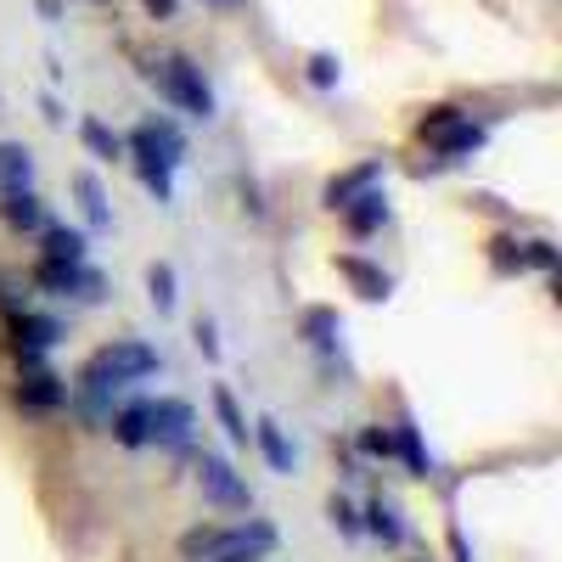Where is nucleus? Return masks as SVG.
I'll return each instance as SVG.
<instances>
[{
  "label": "nucleus",
  "mask_w": 562,
  "mask_h": 562,
  "mask_svg": "<svg viewBox=\"0 0 562 562\" xmlns=\"http://www.w3.org/2000/svg\"><path fill=\"white\" fill-rule=\"evenodd\" d=\"M147 79L164 90V97L180 108V113H192V119H214V90H209V79H203V68L192 63V57H158L153 68H147Z\"/></svg>",
  "instance_id": "1"
},
{
  "label": "nucleus",
  "mask_w": 562,
  "mask_h": 562,
  "mask_svg": "<svg viewBox=\"0 0 562 562\" xmlns=\"http://www.w3.org/2000/svg\"><path fill=\"white\" fill-rule=\"evenodd\" d=\"M422 140L439 153L434 164H461V158H473L484 147V124H473V113H461V108H428L422 113Z\"/></svg>",
  "instance_id": "2"
},
{
  "label": "nucleus",
  "mask_w": 562,
  "mask_h": 562,
  "mask_svg": "<svg viewBox=\"0 0 562 562\" xmlns=\"http://www.w3.org/2000/svg\"><path fill=\"white\" fill-rule=\"evenodd\" d=\"M192 473H198L203 501H214V506H225V512H248V506H254L248 479H243V473H237V467H231L225 456H214V450L192 456Z\"/></svg>",
  "instance_id": "3"
},
{
  "label": "nucleus",
  "mask_w": 562,
  "mask_h": 562,
  "mask_svg": "<svg viewBox=\"0 0 562 562\" xmlns=\"http://www.w3.org/2000/svg\"><path fill=\"white\" fill-rule=\"evenodd\" d=\"M7 338H12L18 366H40L45 355L63 344V321L40 315V310H12V315H7Z\"/></svg>",
  "instance_id": "4"
},
{
  "label": "nucleus",
  "mask_w": 562,
  "mask_h": 562,
  "mask_svg": "<svg viewBox=\"0 0 562 562\" xmlns=\"http://www.w3.org/2000/svg\"><path fill=\"white\" fill-rule=\"evenodd\" d=\"M34 288L57 293V299H74V304H97L108 293L102 270L90 265H57V259H34Z\"/></svg>",
  "instance_id": "5"
},
{
  "label": "nucleus",
  "mask_w": 562,
  "mask_h": 562,
  "mask_svg": "<svg viewBox=\"0 0 562 562\" xmlns=\"http://www.w3.org/2000/svg\"><path fill=\"white\" fill-rule=\"evenodd\" d=\"M192 434H198V411L186 405V400H175V394L147 400V445L186 450V445H192Z\"/></svg>",
  "instance_id": "6"
},
{
  "label": "nucleus",
  "mask_w": 562,
  "mask_h": 562,
  "mask_svg": "<svg viewBox=\"0 0 562 562\" xmlns=\"http://www.w3.org/2000/svg\"><path fill=\"white\" fill-rule=\"evenodd\" d=\"M12 400H18L23 411H34V416H52V411H63V405H68V383H63L57 371L40 360V366H23V371H18Z\"/></svg>",
  "instance_id": "7"
},
{
  "label": "nucleus",
  "mask_w": 562,
  "mask_h": 562,
  "mask_svg": "<svg viewBox=\"0 0 562 562\" xmlns=\"http://www.w3.org/2000/svg\"><path fill=\"white\" fill-rule=\"evenodd\" d=\"M124 153H147V158H158L164 169H180V164H186V135H180L169 119H140V124L124 135Z\"/></svg>",
  "instance_id": "8"
},
{
  "label": "nucleus",
  "mask_w": 562,
  "mask_h": 562,
  "mask_svg": "<svg viewBox=\"0 0 562 562\" xmlns=\"http://www.w3.org/2000/svg\"><path fill=\"white\" fill-rule=\"evenodd\" d=\"M0 220H7L12 231H23V237H40L45 225V203H40V192L34 186H18V192H0Z\"/></svg>",
  "instance_id": "9"
},
{
  "label": "nucleus",
  "mask_w": 562,
  "mask_h": 562,
  "mask_svg": "<svg viewBox=\"0 0 562 562\" xmlns=\"http://www.w3.org/2000/svg\"><path fill=\"white\" fill-rule=\"evenodd\" d=\"M383 169H389V158H366V164H355L349 175H338V180H326V209H344V203H355L360 192H371V186L383 180Z\"/></svg>",
  "instance_id": "10"
},
{
  "label": "nucleus",
  "mask_w": 562,
  "mask_h": 562,
  "mask_svg": "<svg viewBox=\"0 0 562 562\" xmlns=\"http://www.w3.org/2000/svg\"><path fill=\"white\" fill-rule=\"evenodd\" d=\"M338 214H344V225H349V237H378V231L389 225V198L371 186V192H360V198L344 203Z\"/></svg>",
  "instance_id": "11"
},
{
  "label": "nucleus",
  "mask_w": 562,
  "mask_h": 562,
  "mask_svg": "<svg viewBox=\"0 0 562 562\" xmlns=\"http://www.w3.org/2000/svg\"><path fill=\"white\" fill-rule=\"evenodd\" d=\"M338 270L349 276V288H355L366 304H383V299L394 293V276H389V270H378L371 259H360V254H344V259H338Z\"/></svg>",
  "instance_id": "12"
},
{
  "label": "nucleus",
  "mask_w": 562,
  "mask_h": 562,
  "mask_svg": "<svg viewBox=\"0 0 562 562\" xmlns=\"http://www.w3.org/2000/svg\"><path fill=\"white\" fill-rule=\"evenodd\" d=\"M360 535L383 540L389 551H394V546H405V524H400V506H394V501H383V495H371V501L360 506Z\"/></svg>",
  "instance_id": "13"
},
{
  "label": "nucleus",
  "mask_w": 562,
  "mask_h": 562,
  "mask_svg": "<svg viewBox=\"0 0 562 562\" xmlns=\"http://www.w3.org/2000/svg\"><path fill=\"white\" fill-rule=\"evenodd\" d=\"M248 439H254L259 456L270 461V473H293V445H288V434H281L276 416H259L254 428H248Z\"/></svg>",
  "instance_id": "14"
},
{
  "label": "nucleus",
  "mask_w": 562,
  "mask_h": 562,
  "mask_svg": "<svg viewBox=\"0 0 562 562\" xmlns=\"http://www.w3.org/2000/svg\"><path fill=\"white\" fill-rule=\"evenodd\" d=\"M85 231L74 225H45L40 231V259H57V265H85Z\"/></svg>",
  "instance_id": "15"
},
{
  "label": "nucleus",
  "mask_w": 562,
  "mask_h": 562,
  "mask_svg": "<svg viewBox=\"0 0 562 562\" xmlns=\"http://www.w3.org/2000/svg\"><path fill=\"white\" fill-rule=\"evenodd\" d=\"M108 434H113L124 450H147V400L119 405V411H113V422H108Z\"/></svg>",
  "instance_id": "16"
},
{
  "label": "nucleus",
  "mask_w": 562,
  "mask_h": 562,
  "mask_svg": "<svg viewBox=\"0 0 562 562\" xmlns=\"http://www.w3.org/2000/svg\"><path fill=\"white\" fill-rule=\"evenodd\" d=\"M394 434V456L411 467V479H434V456L422 450V434H416V422H400V428H389Z\"/></svg>",
  "instance_id": "17"
},
{
  "label": "nucleus",
  "mask_w": 562,
  "mask_h": 562,
  "mask_svg": "<svg viewBox=\"0 0 562 562\" xmlns=\"http://www.w3.org/2000/svg\"><path fill=\"white\" fill-rule=\"evenodd\" d=\"M79 140H85V153L102 158V164H119V158H124V135L108 130L102 119H79Z\"/></svg>",
  "instance_id": "18"
},
{
  "label": "nucleus",
  "mask_w": 562,
  "mask_h": 562,
  "mask_svg": "<svg viewBox=\"0 0 562 562\" xmlns=\"http://www.w3.org/2000/svg\"><path fill=\"white\" fill-rule=\"evenodd\" d=\"M34 180V158L18 140H0V192H18V186Z\"/></svg>",
  "instance_id": "19"
},
{
  "label": "nucleus",
  "mask_w": 562,
  "mask_h": 562,
  "mask_svg": "<svg viewBox=\"0 0 562 562\" xmlns=\"http://www.w3.org/2000/svg\"><path fill=\"white\" fill-rule=\"evenodd\" d=\"M214 416H220V428H225V439L231 445H248V416H243V405H237V394H231L225 383H214Z\"/></svg>",
  "instance_id": "20"
},
{
  "label": "nucleus",
  "mask_w": 562,
  "mask_h": 562,
  "mask_svg": "<svg viewBox=\"0 0 562 562\" xmlns=\"http://www.w3.org/2000/svg\"><path fill=\"white\" fill-rule=\"evenodd\" d=\"M304 338H310V349H321V355H338L344 326H338L333 310H304Z\"/></svg>",
  "instance_id": "21"
},
{
  "label": "nucleus",
  "mask_w": 562,
  "mask_h": 562,
  "mask_svg": "<svg viewBox=\"0 0 562 562\" xmlns=\"http://www.w3.org/2000/svg\"><path fill=\"white\" fill-rule=\"evenodd\" d=\"M74 192H79V209H85V220L97 225V231L113 225V209H108V192L97 186V175H79V180H74Z\"/></svg>",
  "instance_id": "22"
},
{
  "label": "nucleus",
  "mask_w": 562,
  "mask_h": 562,
  "mask_svg": "<svg viewBox=\"0 0 562 562\" xmlns=\"http://www.w3.org/2000/svg\"><path fill=\"white\" fill-rule=\"evenodd\" d=\"M124 158H135V175H140V186L158 198V203H169L175 198V169H164L158 158H147V153H124Z\"/></svg>",
  "instance_id": "23"
},
{
  "label": "nucleus",
  "mask_w": 562,
  "mask_h": 562,
  "mask_svg": "<svg viewBox=\"0 0 562 562\" xmlns=\"http://www.w3.org/2000/svg\"><path fill=\"white\" fill-rule=\"evenodd\" d=\"M220 535H225V524H198V529H186V535H180V557H186V562L214 557V551H220Z\"/></svg>",
  "instance_id": "24"
},
{
  "label": "nucleus",
  "mask_w": 562,
  "mask_h": 562,
  "mask_svg": "<svg viewBox=\"0 0 562 562\" xmlns=\"http://www.w3.org/2000/svg\"><path fill=\"white\" fill-rule=\"evenodd\" d=\"M147 299H153L164 315L175 310V299H180V293H175V265H169V259H158V265L147 270Z\"/></svg>",
  "instance_id": "25"
},
{
  "label": "nucleus",
  "mask_w": 562,
  "mask_h": 562,
  "mask_svg": "<svg viewBox=\"0 0 562 562\" xmlns=\"http://www.w3.org/2000/svg\"><path fill=\"white\" fill-rule=\"evenodd\" d=\"M326 518H333V529H338L344 540H360V506H355L349 495H333V501H326Z\"/></svg>",
  "instance_id": "26"
},
{
  "label": "nucleus",
  "mask_w": 562,
  "mask_h": 562,
  "mask_svg": "<svg viewBox=\"0 0 562 562\" xmlns=\"http://www.w3.org/2000/svg\"><path fill=\"white\" fill-rule=\"evenodd\" d=\"M490 259H495V270H501V276H512V270H529V243H512V237H501Z\"/></svg>",
  "instance_id": "27"
},
{
  "label": "nucleus",
  "mask_w": 562,
  "mask_h": 562,
  "mask_svg": "<svg viewBox=\"0 0 562 562\" xmlns=\"http://www.w3.org/2000/svg\"><path fill=\"white\" fill-rule=\"evenodd\" d=\"M338 79H344L338 57H326V52H315V57H310V85H321V90H333Z\"/></svg>",
  "instance_id": "28"
},
{
  "label": "nucleus",
  "mask_w": 562,
  "mask_h": 562,
  "mask_svg": "<svg viewBox=\"0 0 562 562\" xmlns=\"http://www.w3.org/2000/svg\"><path fill=\"white\" fill-rule=\"evenodd\" d=\"M360 450H366V456H394V434L378 422V428H366V434H360Z\"/></svg>",
  "instance_id": "29"
},
{
  "label": "nucleus",
  "mask_w": 562,
  "mask_h": 562,
  "mask_svg": "<svg viewBox=\"0 0 562 562\" xmlns=\"http://www.w3.org/2000/svg\"><path fill=\"white\" fill-rule=\"evenodd\" d=\"M192 333H198V349H203L209 360H220V338H214V321H209V315H198Z\"/></svg>",
  "instance_id": "30"
},
{
  "label": "nucleus",
  "mask_w": 562,
  "mask_h": 562,
  "mask_svg": "<svg viewBox=\"0 0 562 562\" xmlns=\"http://www.w3.org/2000/svg\"><path fill=\"white\" fill-rule=\"evenodd\" d=\"M147 12L153 18H175V0H147Z\"/></svg>",
  "instance_id": "31"
},
{
  "label": "nucleus",
  "mask_w": 562,
  "mask_h": 562,
  "mask_svg": "<svg viewBox=\"0 0 562 562\" xmlns=\"http://www.w3.org/2000/svg\"><path fill=\"white\" fill-rule=\"evenodd\" d=\"M214 7H237V0H214Z\"/></svg>",
  "instance_id": "32"
},
{
  "label": "nucleus",
  "mask_w": 562,
  "mask_h": 562,
  "mask_svg": "<svg viewBox=\"0 0 562 562\" xmlns=\"http://www.w3.org/2000/svg\"><path fill=\"white\" fill-rule=\"evenodd\" d=\"M203 562H231V557H203Z\"/></svg>",
  "instance_id": "33"
},
{
  "label": "nucleus",
  "mask_w": 562,
  "mask_h": 562,
  "mask_svg": "<svg viewBox=\"0 0 562 562\" xmlns=\"http://www.w3.org/2000/svg\"><path fill=\"white\" fill-rule=\"evenodd\" d=\"M97 7H102V0H97Z\"/></svg>",
  "instance_id": "34"
}]
</instances>
